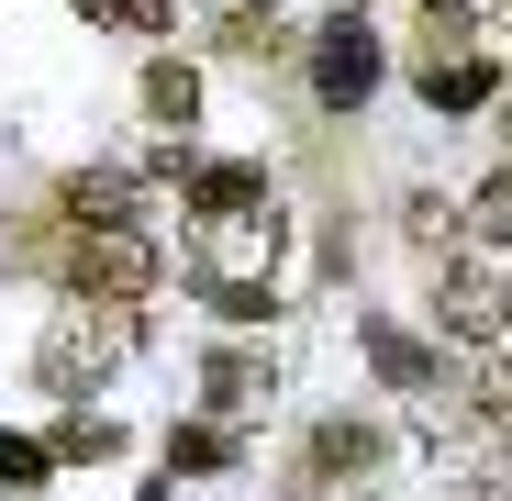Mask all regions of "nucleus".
Listing matches in <instances>:
<instances>
[{
    "label": "nucleus",
    "mask_w": 512,
    "mask_h": 501,
    "mask_svg": "<svg viewBox=\"0 0 512 501\" xmlns=\"http://www.w3.org/2000/svg\"><path fill=\"white\" fill-rule=\"evenodd\" d=\"M0 479H45V446H23V435H0Z\"/></svg>",
    "instance_id": "ddd939ff"
},
{
    "label": "nucleus",
    "mask_w": 512,
    "mask_h": 501,
    "mask_svg": "<svg viewBox=\"0 0 512 501\" xmlns=\"http://www.w3.org/2000/svg\"><path fill=\"white\" fill-rule=\"evenodd\" d=\"M256 390H268V368H256V357H212V401H223V412H245Z\"/></svg>",
    "instance_id": "9d476101"
},
{
    "label": "nucleus",
    "mask_w": 512,
    "mask_h": 501,
    "mask_svg": "<svg viewBox=\"0 0 512 501\" xmlns=\"http://www.w3.org/2000/svg\"><path fill=\"white\" fill-rule=\"evenodd\" d=\"M145 112H156V123H190V112H201V78H190L179 56H167V67H145Z\"/></svg>",
    "instance_id": "0eeeda50"
},
{
    "label": "nucleus",
    "mask_w": 512,
    "mask_h": 501,
    "mask_svg": "<svg viewBox=\"0 0 512 501\" xmlns=\"http://www.w3.org/2000/svg\"><path fill=\"white\" fill-rule=\"evenodd\" d=\"M468 212H479V234H490V245H512V167H501V179H490Z\"/></svg>",
    "instance_id": "9b49d317"
},
{
    "label": "nucleus",
    "mask_w": 512,
    "mask_h": 501,
    "mask_svg": "<svg viewBox=\"0 0 512 501\" xmlns=\"http://www.w3.org/2000/svg\"><path fill=\"white\" fill-rule=\"evenodd\" d=\"M56 446H67V457H112V424H90V412H67V424H56Z\"/></svg>",
    "instance_id": "f8f14e48"
},
{
    "label": "nucleus",
    "mask_w": 512,
    "mask_h": 501,
    "mask_svg": "<svg viewBox=\"0 0 512 501\" xmlns=\"http://www.w3.org/2000/svg\"><path fill=\"white\" fill-rule=\"evenodd\" d=\"M156 268H167V257H156V234H145V223H90V234L67 245V290L90 301V312L145 301V290H156Z\"/></svg>",
    "instance_id": "f257e3e1"
},
{
    "label": "nucleus",
    "mask_w": 512,
    "mask_h": 501,
    "mask_svg": "<svg viewBox=\"0 0 512 501\" xmlns=\"http://www.w3.org/2000/svg\"><path fill=\"white\" fill-rule=\"evenodd\" d=\"M223 45L234 56H290V12L279 0H223Z\"/></svg>",
    "instance_id": "423d86ee"
},
{
    "label": "nucleus",
    "mask_w": 512,
    "mask_h": 501,
    "mask_svg": "<svg viewBox=\"0 0 512 501\" xmlns=\"http://www.w3.org/2000/svg\"><path fill=\"white\" fill-rule=\"evenodd\" d=\"M368 468H379V435H368V424H323V435L301 446V479H312V490H334V479H368Z\"/></svg>",
    "instance_id": "20e7f679"
},
{
    "label": "nucleus",
    "mask_w": 512,
    "mask_h": 501,
    "mask_svg": "<svg viewBox=\"0 0 512 501\" xmlns=\"http://www.w3.org/2000/svg\"><path fill=\"white\" fill-rule=\"evenodd\" d=\"M123 346H134V334H123V312H101V323H90V312H67V323L45 334V357H34V368H45V390H90Z\"/></svg>",
    "instance_id": "7ed1b4c3"
},
{
    "label": "nucleus",
    "mask_w": 512,
    "mask_h": 501,
    "mask_svg": "<svg viewBox=\"0 0 512 501\" xmlns=\"http://www.w3.org/2000/svg\"><path fill=\"white\" fill-rule=\"evenodd\" d=\"M379 78V45H368V23H334L323 34V101H357Z\"/></svg>",
    "instance_id": "39448f33"
},
{
    "label": "nucleus",
    "mask_w": 512,
    "mask_h": 501,
    "mask_svg": "<svg viewBox=\"0 0 512 501\" xmlns=\"http://www.w3.org/2000/svg\"><path fill=\"white\" fill-rule=\"evenodd\" d=\"M423 90L468 112V101H490V67H479V56H435V67H423Z\"/></svg>",
    "instance_id": "6e6552de"
},
{
    "label": "nucleus",
    "mask_w": 512,
    "mask_h": 501,
    "mask_svg": "<svg viewBox=\"0 0 512 501\" xmlns=\"http://www.w3.org/2000/svg\"><path fill=\"white\" fill-rule=\"evenodd\" d=\"M479 412H490V424H501V435H512V357H501V368H490V390H479Z\"/></svg>",
    "instance_id": "4468645a"
},
{
    "label": "nucleus",
    "mask_w": 512,
    "mask_h": 501,
    "mask_svg": "<svg viewBox=\"0 0 512 501\" xmlns=\"http://www.w3.org/2000/svg\"><path fill=\"white\" fill-rule=\"evenodd\" d=\"M90 12H101L112 34H167V23H179V0H90Z\"/></svg>",
    "instance_id": "1a4fd4ad"
},
{
    "label": "nucleus",
    "mask_w": 512,
    "mask_h": 501,
    "mask_svg": "<svg viewBox=\"0 0 512 501\" xmlns=\"http://www.w3.org/2000/svg\"><path fill=\"white\" fill-rule=\"evenodd\" d=\"M435 323L457 334V346H501V334H512V257H446Z\"/></svg>",
    "instance_id": "f03ea898"
}]
</instances>
